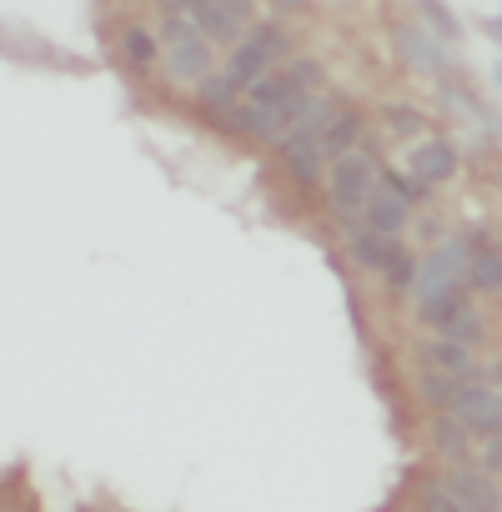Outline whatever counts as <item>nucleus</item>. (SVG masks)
<instances>
[{"label": "nucleus", "mask_w": 502, "mask_h": 512, "mask_svg": "<svg viewBox=\"0 0 502 512\" xmlns=\"http://www.w3.org/2000/svg\"><path fill=\"white\" fill-rule=\"evenodd\" d=\"M417 16H422V26H427L437 41H447V46L462 41V21L447 11V0H417Z\"/></svg>", "instance_id": "nucleus-20"}, {"label": "nucleus", "mask_w": 502, "mask_h": 512, "mask_svg": "<svg viewBox=\"0 0 502 512\" xmlns=\"http://www.w3.org/2000/svg\"><path fill=\"white\" fill-rule=\"evenodd\" d=\"M272 6H277V11H302L307 0H272Z\"/></svg>", "instance_id": "nucleus-28"}, {"label": "nucleus", "mask_w": 502, "mask_h": 512, "mask_svg": "<svg viewBox=\"0 0 502 512\" xmlns=\"http://www.w3.org/2000/svg\"><path fill=\"white\" fill-rule=\"evenodd\" d=\"M422 362L432 367V372H472L477 367V357H472V347H457V342H442V337H432V342H422Z\"/></svg>", "instance_id": "nucleus-18"}, {"label": "nucleus", "mask_w": 502, "mask_h": 512, "mask_svg": "<svg viewBox=\"0 0 502 512\" xmlns=\"http://www.w3.org/2000/svg\"><path fill=\"white\" fill-rule=\"evenodd\" d=\"M322 186H327V206L342 226H352L362 216V201L377 191V161L357 146L347 156H332L327 171H322Z\"/></svg>", "instance_id": "nucleus-6"}, {"label": "nucleus", "mask_w": 502, "mask_h": 512, "mask_svg": "<svg viewBox=\"0 0 502 512\" xmlns=\"http://www.w3.org/2000/svg\"><path fill=\"white\" fill-rule=\"evenodd\" d=\"M156 41H161L156 71H161L176 91H191L196 81H206V76L216 71V46H211L186 16H161V21H156Z\"/></svg>", "instance_id": "nucleus-3"}, {"label": "nucleus", "mask_w": 502, "mask_h": 512, "mask_svg": "<svg viewBox=\"0 0 502 512\" xmlns=\"http://www.w3.org/2000/svg\"><path fill=\"white\" fill-rule=\"evenodd\" d=\"M116 56L131 76H151L156 61H161V41H156V26L151 21H126L121 36H116Z\"/></svg>", "instance_id": "nucleus-10"}, {"label": "nucleus", "mask_w": 502, "mask_h": 512, "mask_svg": "<svg viewBox=\"0 0 502 512\" xmlns=\"http://www.w3.org/2000/svg\"><path fill=\"white\" fill-rule=\"evenodd\" d=\"M442 412H452V417L467 427V437H472V442H482V437H502L497 367H472V372L457 382V392H452V402H447Z\"/></svg>", "instance_id": "nucleus-5"}, {"label": "nucleus", "mask_w": 502, "mask_h": 512, "mask_svg": "<svg viewBox=\"0 0 502 512\" xmlns=\"http://www.w3.org/2000/svg\"><path fill=\"white\" fill-rule=\"evenodd\" d=\"M442 487L457 497V507H462V512H502L497 477L477 472L472 462H452V467H447V477H442Z\"/></svg>", "instance_id": "nucleus-9"}, {"label": "nucleus", "mask_w": 502, "mask_h": 512, "mask_svg": "<svg viewBox=\"0 0 502 512\" xmlns=\"http://www.w3.org/2000/svg\"><path fill=\"white\" fill-rule=\"evenodd\" d=\"M151 6H161V0H151Z\"/></svg>", "instance_id": "nucleus-30"}, {"label": "nucleus", "mask_w": 502, "mask_h": 512, "mask_svg": "<svg viewBox=\"0 0 502 512\" xmlns=\"http://www.w3.org/2000/svg\"><path fill=\"white\" fill-rule=\"evenodd\" d=\"M377 186H382V191H392L402 206H417V201L427 196V186H417L407 171H377Z\"/></svg>", "instance_id": "nucleus-23"}, {"label": "nucleus", "mask_w": 502, "mask_h": 512, "mask_svg": "<svg viewBox=\"0 0 502 512\" xmlns=\"http://www.w3.org/2000/svg\"><path fill=\"white\" fill-rule=\"evenodd\" d=\"M367 231H382V236H402L407 226H412V206H402L392 191H372L367 201H362V216H357Z\"/></svg>", "instance_id": "nucleus-11"}, {"label": "nucleus", "mask_w": 502, "mask_h": 512, "mask_svg": "<svg viewBox=\"0 0 502 512\" xmlns=\"http://www.w3.org/2000/svg\"><path fill=\"white\" fill-rule=\"evenodd\" d=\"M382 277H387V287H392V292H407V287H412V277H417V251H407V246H402V251L392 256V262H387V272H382Z\"/></svg>", "instance_id": "nucleus-24"}, {"label": "nucleus", "mask_w": 502, "mask_h": 512, "mask_svg": "<svg viewBox=\"0 0 502 512\" xmlns=\"http://www.w3.org/2000/svg\"><path fill=\"white\" fill-rule=\"evenodd\" d=\"M432 332H437L442 342H457V347H472V352H477V347L487 342V317H482L472 302H462V307H457L447 322H437Z\"/></svg>", "instance_id": "nucleus-16"}, {"label": "nucleus", "mask_w": 502, "mask_h": 512, "mask_svg": "<svg viewBox=\"0 0 502 512\" xmlns=\"http://www.w3.org/2000/svg\"><path fill=\"white\" fill-rule=\"evenodd\" d=\"M467 462H472L477 472L497 477V472H502V442H497V437H482V447H477V452H472Z\"/></svg>", "instance_id": "nucleus-26"}, {"label": "nucleus", "mask_w": 502, "mask_h": 512, "mask_svg": "<svg viewBox=\"0 0 502 512\" xmlns=\"http://www.w3.org/2000/svg\"><path fill=\"white\" fill-rule=\"evenodd\" d=\"M437 106H442L447 116H462V121H482V101H477V91L457 86L452 76H447V81H437Z\"/></svg>", "instance_id": "nucleus-21"}, {"label": "nucleus", "mask_w": 502, "mask_h": 512, "mask_svg": "<svg viewBox=\"0 0 502 512\" xmlns=\"http://www.w3.org/2000/svg\"><path fill=\"white\" fill-rule=\"evenodd\" d=\"M362 136H367V116L357 106H337V116L322 126V156L327 161L332 156H347V151L362 146Z\"/></svg>", "instance_id": "nucleus-12"}, {"label": "nucleus", "mask_w": 502, "mask_h": 512, "mask_svg": "<svg viewBox=\"0 0 502 512\" xmlns=\"http://www.w3.org/2000/svg\"><path fill=\"white\" fill-rule=\"evenodd\" d=\"M392 46H397V56L417 71V76H432V81H447L452 71H457V56H452V46L447 41H437L422 21H397L392 26Z\"/></svg>", "instance_id": "nucleus-7"}, {"label": "nucleus", "mask_w": 502, "mask_h": 512, "mask_svg": "<svg viewBox=\"0 0 502 512\" xmlns=\"http://www.w3.org/2000/svg\"><path fill=\"white\" fill-rule=\"evenodd\" d=\"M417 512H462V507H457V497H452L442 482H427V487L417 492Z\"/></svg>", "instance_id": "nucleus-25"}, {"label": "nucleus", "mask_w": 502, "mask_h": 512, "mask_svg": "<svg viewBox=\"0 0 502 512\" xmlns=\"http://www.w3.org/2000/svg\"><path fill=\"white\" fill-rule=\"evenodd\" d=\"M327 6H347V0H327Z\"/></svg>", "instance_id": "nucleus-29"}, {"label": "nucleus", "mask_w": 502, "mask_h": 512, "mask_svg": "<svg viewBox=\"0 0 502 512\" xmlns=\"http://www.w3.org/2000/svg\"><path fill=\"white\" fill-rule=\"evenodd\" d=\"M216 6H221L236 26H251V21H257V0H216Z\"/></svg>", "instance_id": "nucleus-27"}, {"label": "nucleus", "mask_w": 502, "mask_h": 512, "mask_svg": "<svg viewBox=\"0 0 502 512\" xmlns=\"http://www.w3.org/2000/svg\"><path fill=\"white\" fill-rule=\"evenodd\" d=\"M317 91H302L282 66L277 71H267L262 81H251L246 91H241V101L231 106V126L246 136V141H262V146H277L297 121H302V111H307V101H312Z\"/></svg>", "instance_id": "nucleus-2"}, {"label": "nucleus", "mask_w": 502, "mask_h": 512, "mask_svg": "<svg viewBox=\"0 0 502 512\" xmlns=\"http://www.w3.org/2000/svg\"><path fill=\"white\" fill-rule=\"evenodd\" d=\"M397 251H402V236H382V231H367V226L352 231V262L362 272H387V262Z\"/></svg>", "instance_id": "nucleus-15"}, {"label": "nucleus", "mask_w": 502, "mask_h": 512, "mask_svg": "<svg viewBox=\"0 0 502 512\" xmlns=\"http://www.w3.org/2000/svg\"><path fill=\"white\" fill-rule=\"evenodd\" d=\"M191 96H196V106H201V111H211V116H231V106L241 101V91H236L221 71H211L206 81H196V86H191Z\"/></svg>", "instance_id": "nucleus-17"}, {"label": "nucleus", "mask_w": 502, "mask_h": 512, "mask_svg": "<svg viewBox=\"0 0 502 512\" xmlns=\"http://www.w3.org/2000/svg\"><path fill=\"white\" fill-rule=\"evenodd\" d=\"M457 171H462V151H457V141L452 136H422L417 146H412V156H407V176L417 181V186H447V181H457Z\"/></svg>", "instance_id": "nucleus-8"}, {"label": "nucleus", "mask_w": 502, "mask_h": 512, "mask_svg": "<svg viewBox=\"0 0 502 512\" xmlns=\"http://www.w3.org/2000/svg\"><path fill=\"white\" fill-rule=\"evenodd\" d=\"M462 377H467V372H462ZM462 377H457V372H432V367H427V372L417 377V397H422L432 412H442V407L452 402V392H457Z\"/></svg>", "instance_id": "nucleus-22"}, {"label": "nucleus", "mask_w": 502, "mask_h": 512, "mask_svg": "<svg viewBox=\"0 0 502 512\" xmlns=\"http://www.w3.org/2000/svg\"><path fill=\"white\" fill-rule=\"evenodd\" d=\"M292 56V36L277 26V21H251L236 41H231V56L221 61V76L246 91L251 81H262L267 71H277L282 61Z\"/></svg>", "instance_id": "nucleus-4"}, {"label": "nucleus", "mask_w": 502, "mask_h": 512, "mask_svg": "<svg viewBox=\"0 0 502 512\" xmlns=\"http://www.w3.org/2000/svg\"><path fill=\"white\" fill-rule=\"evenodd\" d=\"M427 442H432V457H442V462H467L472 457V437H467V427L452 412H432Z\"/></svg>", "instance_id": "nucleus-13"}, {"label": "nucleus", "mask_w": 502, "mask_h": 512, "mask_svg": "<svg viewBox=\"0 0 502 512\" xmlns=\"http://www.w3.org/2000/svg\"><path fill=\"white\" fill-rule=\"evenodd\" d=\"M497 292H502V251L482 241L467 256V297H497Z\"/></svg>", "instance_id": "nucleus-14"}, {"label": "nucleus", "mask_w": 502, "mask_h": 512, "mask_svg": "<svg viewBox=\"0 0 502 512\" xmlns=\"http://www.w3.org/2000/svg\"><path fill=\"white\" fill-rule=\"evenodd\" d=\"M191 26H196V31H201V36H206L211 46H231V41H236V36L246 31V26H236V21H231V16H226L221 6H216V0H206V6H201V11L191 16Z\"/></svg>", "instance_id": "nucleus-19"}, {"label": "nucleus", "mask_w": 502, "mask_h": 512, "mask_svg": "<svg viewBox=\"0 0 502 512\" xmlns=\"http://www.w3.org/2000/svg\"><path fill=\"white\" fill-rule=\"evenodd\" d=\"M467 256H472V236H442L427 256H417V277H412L407 297H412L422 327H437L462 302H472L467 297Z\"/></svg>", "instance_id": "nucleus-1"}]
</instances>
